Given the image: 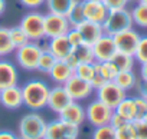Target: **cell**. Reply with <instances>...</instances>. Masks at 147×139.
Wrapping results in <instances>:
<instances>
[{"label":"cell","instance_id":"cell-51","mask_svg":"<svg viewBox=\"0 0 147 139\" xmlns=\"http://www.w3.org/2000/svg\"><path fill=\"white\" fill-rule=\"evenodd\" d=\"M128 2H134V0H128Z\"/></svg>","mask_w":147,"mask_h":139},{"label":"cell","instance_id":"cell-46","mask_svg":"<svg viewBox=\"0 0 147 139\" xmlns=\"http://www.w3.org/2000/svg\"><path fill=\"white\" fill-rule=\"evenodd\" d=\"M6 10V0H0V16H2Z\"/></svg>","mask_w":147,"mask_h":139},{"label":"cell","instance_id":"cell-36","mask_svg":"<svg viewBox=\"0 0 147 139\" xmlns=\"http://www.w3.org/2000/svg\"><path fill=\"white\" fill-rule=\"evenodd\" d=\"M65 36H66V39H68V42H69V45H71L72 47L80 46V45L84 43V42H82V36H81V33L78 32L77 27H71Z\"/></svg>","mask_w":147,"mask_h":139},{"label":"cell","instance_id":"cell-1","mask_svg":"<svg viewBox=\"0 0 147 139\" xmlns=\"http://www.w3.org/2000/svg\"><path fill=\"white\" fill-rule=\"evenodd\" d=\"M20 89H22L23 105L26 108H29L30 110H40L46 106L51 88L43 80L32 79L26 82Z\"/></svg>","mask_w":147,"mask_h":139},{"label":"cell","instance_id":"cell-17","mask_svg":"<svg viewBox=\"0 0 147 139\" xmlns=\"http://www.w3.org/2000/svg\"><path fill=\"white\" fill-rule=\"evenodd\" d=\"M72 67H75L80 63H94V55H92V47L87 43H82L80 46L72 47L69 55L65 59Z\"/></svg>","mask_w":147,"mask_h":139},{"label":"cell","instance_id":"cell-18","mask_svg":"<svg viewBox=\"0 0 147 139\" xmlns=\"http://www.w3.org/2000/svg\"><path fill=\"white\" fill-rule=\"evenodd\" d=\"M82 9H84L85 20L100 23V25H102V22L105 20L108 15V9L104 6L102 2H87V0H82Z\"/></svg>","mask_w":147,"mask_h":139},{"label":"cell","instance_id":"cell-30","mask_svg":"<svg viewBox=\"0 0 147 139\" xmlns=\"http://www.w3.org/2000/svg\"><path fill=\"white\" fill-rule=\"evenodd\" d=\"M94 65H95V67H97V70L102 75V78H104L107 82H108V80H114L115 75L118 73V69L115 67V65H114L111 60H108V62H101V63L94 62Z\"/></svg>","mask_w":147,"mask_h":139},{"label":"cell","instance_id":"cell-19","mask_svg":"<svg viewBox=\"0 0 147 139\" xmlns=\"http://www.w3.org/2000/svg\"><path fill=\"white\" fill-rule=\"evenodd\" d=\"M78 29V32L81 33L82 36V42L92 46L102 35H104V30H102V25L100 23H94V22H90V20H84L81 22L80 25L75 26Z\"/></svg>","mask_w":147,"mask_h":139},{"label":"cell","instance_id":"cell-13","mask_svg":"<svg viewBox=\"0 0 147 139\" xmlns=\"http://www.w3.org/2000/svg\"><path fill=\"white\" fill-rule=\"evenodd\" d=\"M71 102H72V99H71V96L68 95V92L65 90L63 85H55L53 88L49 89L46 106H48L53 113H59V112L63 110Z\"/></svg>","mask_w":147,"mask_h":139},{"label":"cell","instance_id":"cell-32","mask_svg":"<svg viewBox=\"0 0 147 139\" xmlns=\"http://www.w3.org/2000/svg\"><path fill=\"white\" fill-rule=\"evenodd\" d=\"M115 139H137L134 123L133 122H124L121 126L115 128Z\"/></svg>","mask_w":147,"mask_h":139},{"label":"cell","instance_id":"cell-28","mask_svg":"<svg viewBox=\"0 0 147 139\" xmlns=\"http://www.w3.org/2000/svg\"><path fill=\"white\" fill-rule=\"evenodd\" d=\"M130 12H131L133 23L137 25L138 27L147 29V5L146 3H137Z\"/></svg>","mask_w":147,"mask_h":139},{"label":"cell","instance_id":"cell-3","mask_svg":"<svg viewBox=\"0 0 147 139\" xmlns=\"http://www.w3.org/2000/svg\"><path fill=\"white\" fill-rule=\"evenodd\" d=\"M134 26L131 12L125 9H118V10H110L105 20L102 22V30L105 35L114 36L120 32H124L127 29H131Z\"/></svg>","mask_w":147,"mask_h":139},{"label":"cell","instance_id":"cell-49","mask_svg":"<svg viewBox=\"0 0 147 139\" xmlns=\"http://www.w3.org/2000/svg\"><path fill=\"white\" fill-rule=\"evenodd\" d=\"M87 2H101V0H87Z\"/></svg>","mask_w":147,"mask_h":139},{"label":"cell","instance_id":"cell-41","mask_svg":"<svg viewBox=\"0 0 147 139\" xmlns=\"http://www.w3.org/2000/svg\"><path fill=\"white\" fill-rule=\"evenodd\" d=\"M19 2H20L22 6H25V7L33 10V9H38V7H40L42 5H45L46 0H19Z\"/></svg>","mask_w":147,"mask_h":139},{"label":"cell","instance_id":"cell-39","mask_svg":"<svg viewBox=\"0 0 147 139\" xmlns=\"http://www.w3.org/2000/svg\"><path fill=\"white\" fill-rule=\"evenodd\" d=\"M134 128H136V138L137 139H147V123L140 120H134Z\"/></svg>","mask_w":147,"mask_h":139},{"label":"cell","instance_id":"cell-35","mask_svg":"<svg viewBox=\"0 0 147 139\" xmlns=\"http://www.w3.org/2000/svg\"><path fill=\"white\" fill-rule=\"evenodd\" d=\"M134 59L140 65L147 62V36H141L140 37L138 45H137V49L134 52Z\"/></svg>","mask_w":147,"mask_h":139},{"label":"cell","instance_id":"cell-24","mask_svg":"<svg viewBox=\"0 0 147 139\" xmlns=\"http://www.w3.org/2000/svg\"><path fill=\"white\" fill-rule=\"evenodd\" d=\"M77 0H46L45 5L48 9V13H55V15H63L69 12L71 6L75 3Z\"/></svg>","mask_w":147,"mask_h":139},{"label":"cell","instance_id":"cell-38","mask_svg":"<svg viewBox=\"0 0 147 139\" xmlns=\"http://www.w3.org/2000/svg\"><path fill=\"white\" fill-rule=\"evenodd\" d=\"M104 6L110 10H118V9H125L128 5V0H101Z\"/></svg>","mask_w":147,"mask_h":139},{"label":"cell","instance_id":"cell-22","mask_svg":"<svg viewBox=\"0 0 147 139\" xmlns=\"http://www.w3.org/2000/svg\"><path fill=\"white\" fill-rule=\"evenodd\" d=\"M114 112L118 113L123 119H125L127 122H133L136 120V103H134V98H128L125 96L115 108Z\"/></svg>","mask_w":147,"mask_h":139},{"label":"cell","instance_id":"cell-27","mask_svg":"<svg viewBox=\"0 0 147 139\" xmlns=\"http://www.w3.org/2000/svg\"><path fill=\"white\" fill-rule=\"evenodd\" d=\"M16 49L12 43V39H10V35H9V27L0 26V56L2 57L9 56Z\"/></svg>","mask_w":147,"mask_h":139},{"label":"cell","instance_id":"cell-7","mask_svg":"<svg viewBox=\"0 0 147 139\" xmlns=\"http://www.w3.org/2000/svg\"><path fill=\"white\" fill-rule=\"evenodd\" d=\"M78 136H80V126L63 122L59 118L46 123V132H45L46 139H78Z\"/></svg>","mask_w":147,"mask_h":139},{"label":"cell","instance_id":"cell-50","mask_svg":"<svg viewBox=\"0 0 147 139\" xmlns=\"http://www.w3.org/2000/svg\"><path fill=\"white\" fill-rule=\"evenodd\" d=\"M18 139H23V138H20V136H18Z\"/></svg>","mask_w":147,"mask_h":139},{"label":"cell","instance_id":"cell-53","mask_svg":"<svg viewBox=\"0 0 147 139\" xmlns=\"http://www.w3.org/2000/svg\"><path fill=\"white\" fill-rule=\"evenodd\" d=\"M43 139H46V138H43Z\"/></svg>","mask_w":147,"mask_h":139},{"label":"cell","instance_id":"cell-47","mask_svg":"<svg viewBox=\"0 0 147 139\" xmlns=\"http://www.w3.org/2000/svg\"><path fill=\"white\" fill-rule=\"evenodd\" d=\"M141 120H143V122H146V123H147V112H146V113H144V116H143V118H141Z\"/></svg>","mask_w":147,"mask_h":139},{"label":"cell","instance_id":"cell-45","mask_svg":"<svg viewBox=\"0 0 147 139\" xmlns=\"http://www.w3.org/2000/svg\"><path fill=\"white\" fill-rule=\"evenodd\" d=\"M140 78L143 82H147V62L141 63V66H140Z\"/></svg>","mask_w":147,"mask_h":139},{"label":"cell","instance_id":"cell-6","mask_svg":"<svg viewBox=\"0 0 147 139\" xmlns=\"http://www.w3.org/2000/svg\"><path fill=\"white\" fill-rule=\"evenodd\" d=\"M113 112H114V109H111L101 100L95 99V100L90 102L88 106L85 108V120L90 125H92L94 128L108 125Z\"/></svg>","mask_w":147,"mask_h":139},{"label":"cell","instance_id":"cell-34","mask_svg":"<svg viewBox=\"0 0 147 139\" xmlns=\"http://www.w3.org/2000/svg\"><path fill=\"white\" fill-rule=\"evenodd\" d=\"M91 139H115V129L111 125L97 126L92 130Z\"/></svg>","mask_w":147,"mask_h":139},{"label":"cell","instance_id":"cell-10","mask_svg":"<svg viewBox=\"0 0 147 139\" xmlns=\"http://www.w3.org/2000/svg\"><path fill=\"white\" fill-rule=\"evenodd\" d=\"M63 88L68 92V95L71 96V99L75 100V102H81L84 99H88L91 96V93L94 92V89H92L90 82L82 80V79L77 78L75 75L71 76L63 83Z\"/></svg>","mask_w":147,"mask_h":139},{"label":"cell","instance_id":"cell-11","mask_svg":"<svg viewBox=\"0 0 147 139\" xmlns=\"http://www.w3.org/2000/svg\"><path fill=\"white\" fill-rule=\"evenodd\" d=\"M140 37H141L140 33L137 30H134L133 27L131 29H127L124 32H120V33H117V35L113 36L114 43H115V47H117V52L133 55V56H134V52L137 49V45H138Z\"/></svg>","mask_w":147,"mask_h":139},{"label":"cell","instance_id":"cell-31","mask_svg":"<svg viewBox=\"0 0 147 139\" xmlns=\"http://www.w3.org/2000/svg\"><path fill=\"white\" fill-rule=\"evenodd\" d=\"M94 73H95L94 63H80L74 67V75L82 80H87V82H91Z\"/></svg>","mask_w":147,"mask_h":139},{"label":"cell","instance_id":"cell-40","mask_svg":"<svg viewBox=\"0 0 147 139\" xmlns=\"http://www.w3.org/2000/svg\"><path fill=\"white\" fill-rule=\"evenodd\" d=\"M94 66H95V65H94ZM105 82H107V80L102 78V75L97 70V67H95V73H94V76H92V79H91V82H90L91 86H92V89H94V90L98 89V88H100L101 85H104Z\"/></svg>","mask_w":147,"mask_h":139},{"label":"cell","instance_id":"cell-43","mask_svg":"<svg viewBox=\"0 0 147 139\" xmlns=\"http://www.w3.org/2000/svg\"><path fill=\"white\" fill-rule=\"evenodd\" d=\"M137 89H138V96L144 98L147 100V82H138L137 83Z\"/></svg>","mask_w":147,"mask_h":139},{"label":"cell","instance_id":"cell-29","mask_svg":"<svg viewBox=\"0 0 147 139\" xmlns=\"http://www.w3.org/2000/svg\"><path fill=\"white\" fill-rule=\"evenodd\" d=\"M55 62H56L55 56L48 49L42 47V52H40V56H39V60H38V70L42 72V73H49V70L55 65Z\"/></svg>","mask_w":147,"mask_h":139},{"label":"cell","instance_id":"cell-9","mask_svg":"<svg viewBox=\"0 0 147 139\" xmlns=\"http://www.w3.org/2000/svg\"><path fill=\"white\" fill-rule=\"evenodd\" d=\"M95 93H97V99L105 103L107 106H110L111 109H114L127 96V92L123 90L114 80H108L104 85H101L98 89H95Z\"/></svg>","mask_w":147,"mask_h":139},{"label":"cell","instance_id":"cell-8","mask_svg":"<svg viewBox=\"0 0 147 139\" xmlns=\"http://www.w3.org/2000/svg\"><path fill=\"white\" fill-rule=\"evenodd\" d=\"M69 29H71V25H69L66 16L55 15V13L43 15V30H45V37L46 39L65 36Z\"/></svg>","mask_w":147,"mask_h":139},{"label":"cell","instance_id":"cell-52","mask_svg":"<svg viewBox=\"0 0 147 139\" xmlns=\"http://www.w3.org/2000/svg\"><path fill=\"white\" fill-rule=\"evenodd\" d=\"M0 59H2V56H0Z\"/></svg>","mask_w":147,"mask_h":139},{"label":"cell","instance_id":"cell-37","mask_svg":"<svg viewBox=\"0 0 147 139\" xmlns=\"http://www.w3.org/2000/svg\"><path fill=\"white\" fill-rule=\"evenodd\" d=\"M134 103H136V120H140L144 116V113L147 112V100L141 96H136Z\"/></svg>","mask_w":147,"mask_h":139},{"label":"cell","instance_id":"cell-20","mask_svg":"<svg viewBox=\"0 0 147 139\" xmlns=\"http://www.w3.org/2000/svg\"><path fill=\"white\" fill-rule=\"evenodd\" d=\"M48 75L56 85H63L71 76H74V67L66 60H56Z\"/></svg>","mask_w":147,"mask_h":139},{"label":"cell","instance_id":"cell-42","mask_svg":"<svg viewBox=\"0 0 147 139\" xmlns=\"http://www.w3.org/2000/svg\"><path fill=\"white\" fill-rule=\"evenodd\" d=\"M124 122H127V120H125V119H123V118H121V116H120L118 113L113 112V115H111V119H110V123H108V125H111V126H113V128L115 129V128L121 126V125H123Z\"/></svg>","mask_w":147,"mask_h":139},{"label":"cell","instance_id":"cell-33","mask_svg":"<svg viewBox=\"0 0 147 139\" xmlns=\"http://www.w3.org/2000/svg\"><path fill=\"white\" fill-rule=\"evenodd\" d=\"M9 35H10V39H12V43H13L15 49H18V47H20V46H23V45H26V43L29 42L28 36H26L25 32L19 27V25L10 27V29H9Z\"/></svg>","mask_w":147,"mask_h":139},{"label":"cell","instance_id":"cell-44","mask_svg":"<svg viewBox=\"0 0 147 139\" xmlns=\"http://www.w3.org/2000/svg\"><path fill=\"white\" fill-rule=\"evenodd\" d=\"M0 139H18V135L13 133L12 130L2 129V130H0Z\"/></svg>","mask_w":147,"mask_h":139},{"label":"cell","instance_id":"cell-4","mask_svg":"<svg viewBox=\"0 0 147 139\" xmlns=\"http://www.w3.org/2000/svg\"><path fill=\"white\" fill-rule=\"evenodd\" d=\"M40 52H42V46L38 42L29 40L26 45L15 50L16 63L19 65V67H22L26 72L38 70V60H39Z\"/></svg>","mask_w":147,"mask_h":139},{"label":"cell","instance_id":"cell-25","mask_svg":"<svg viewBox=\"0 0 147 139\" xmlns=\"http://www.w3.org/2000/svg\"><path fill=\"white\" fill-rule=\"evenodd\" d=\"M111 62L115 65V67L120 70H133L134 69V65H136V59L133 55H127V53H121V52H117Z\"/></svg>","mask_w":147,"mask_h":139},{"label":"cell","instance_id":"cell-16","mask_svg":"<svg viewBox=\"0 0 147 139\" xmlns=\"http://www.w3.org/2000/svg\"><path fill=\"white\" fill-rule=\"evenodd\" d=\"M0 105L6 109H19L23 106V98H22V89L19 85L5 88L0 90Z\"/></svg>","mask_w":147,"mask_h":139},{"label":"cell","instance_id":"cell-26","mask_svg":"<svg viewBox=\"0 0 147 139\" xmlns=\"http://www.w3.org/2000/svg\"><path fill=\"white\" fill-rule=\"evenodd\" d=\"M66 19L71 25V27H75L77 25H80L81 22L85 20L84 17V9H82V2L77 0L69 9V12L66 13Z\"/></svg>","mask_w":147,"mask_h":139},{"label":"cell","instance_id":"cell-23","mask_svg":"<svg viewBox=\"0 0 147 139\" xmlns=\"http://www.w3.org/2000/svg\"><path fill=\"white\" fill-rule=\"evenodd\" d=\"M114 82H115L123 90H125V92L134 89V88L137 86V83H138L137 76H136V73H134L133 70H120V72L115 75Z\"/></svg>","mask_w":147,"mask_h":139},{"label":"cell","instance_id":"cell-48","mask_svg":"<svg viewBox=\"0 0 147 139\" xmlns=\"http://www.w3.org/2000/svg\"><path fill=\"white\" fill-rule=\"evenodd\" d=\"M137 2H138V3H146V5H147V0H137Z\"/></svg>","mask_w":147,"mask_h":139},{"label":"cell","instance_id":"cell-15","mask_svg":"<svg viewBox=\"0 0 147 139\" xmlns=\"http://www.w3.org/2000/svg\"><path fill=\"white\" fill-rule=\"evenodd\" d=\"M19 82V70L7 59H0V90L5 88L16 86Z\"/></svg>","mask_w":147,"mask_h":139},{"label":"cell","instance_id":"cell-5","mask_svg":"<svg viewBox=\"0 0 147 139\" xmlns=\"http://www.w3.org/2000/svg\"><path fill=\"white\" fill-rule=\"evenodd\" d=\"M19 27L25 32L29 40L32 42H39L45 39V30H43V15L39 12H30L26 13L20 23Z\"/></svg>","mask_w":147,"mask_h":139},{"label":"cell","instance_id":"cell-21","mask_svg":"<svg viewBox=\"0 0 147 139\" xmlns=\"http://www.w3.org/2000/svg\"><path fill=\"white\" fill-rule=\"evenodd\" d=\"M48 45L45 49H48L56 60H65L66 56L69 55L72 46L69 45L66 36H58V37H52V39H48Z\"/></svg>","mask_w":147,"mask_h":139},{"label":"cell","instance_id":"cell-12","mask_svg":"<svg viewBox=\"0 0 147 139\" xmlns=\"http://www.w3.org/2000/svg\"><path fill=\"white\" fill-rule=\"evenodd\" d=\"M92 55H94V60L101 63V62H108L113 59V56L117 53V47L114 43L113 36L110 35H102L92 46Z\"/></svg>","mask_w":147,"mask_h":139},{"label":"cell","instance_id":"cell-14","mask_svg":"<svg viewBox=\"0 0 147 139\" xmlns=\"http://www.w3.org/2000/svg\"><path fill=\"white\" fill-rule=\"evenodd\" d=\"M58 116L63 122H68L75 126H81L85 122V108L80 102L72 100L63 110L58 113Z\"/></svg>","mask_w":147,"mask_h":139},{"label":"cell","instance_id":"cell-2","mask_svg":"<svg viewBox=\"0 0 147 139\" xmlns=\"http://www.w3.org/2000/svg\"><path fill=\"white\" fill-rule=\"evenodd\" d=\"M18 136L23 139H43L46 132V122L42 115L36 113V110H32L30 113L22 116L18 125Z\"/></svg>","mask_w":147,"mask_h":139}]
</instances>
